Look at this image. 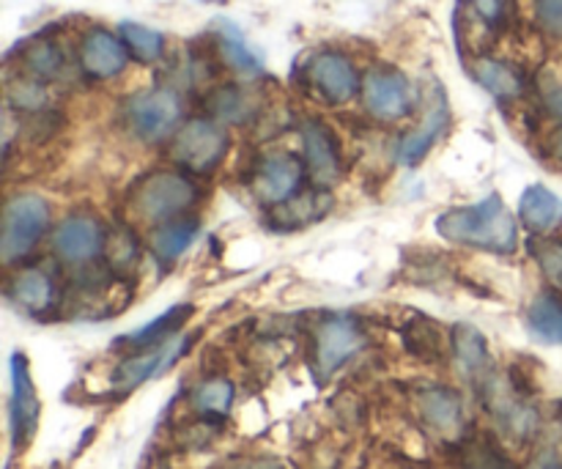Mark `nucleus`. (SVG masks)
<instances>
[{
  "label": "nucleus",
  "mask_w": 562,
  "mask_h": 469,
  "mask_svg": "<svg viewBox=\"0 0 562 469\" xmlns=\"http://www.w3.org/2000/svg\"><path fill=\"white\" fill-rule=\"evenodd\" d=\"M439 236L461 247L486 253H514L519 247V223L499 196H488L475 206L448 209L437 217Z\"/></svg>",
  "instance_id": "1"
},
{
  "label": "nucleus",
  "mask_w": 562,
  "mask_h": 469,
  "mask_svg": "<svg viewBox=\"0 0 562 469\" xmlns=\"http://www.w3.org/2000/svg\"><path fill=\"white\" fill-rule=\"evenodd\" d=\"M198 198L201 192H198L195 181L181 170H151L135 181L126 203H130L132 217L157 228L170 220L187 217Z\"/></svg>",
  "instance_id": "2"
},
{
  "label": "nucleus",
  "mask_w": 562,
  "mask_h": 469,
  "mask_svg": "<svg viewBox=\"0 0 562 469\" xmlns=\"http://www.w3.org/2000/svg\"><path fill=\"white\" fill-rule=\"evenodd\" d=\"M49 203L36 192H16L3 206V231H0V253L5 264L31 256L49 228Z\"/></svg>",
  "instance_id": "3"
},
{
  "label": "nucleus",
  "mask_w": 562,
  "mask_h": 469,
  "mask_svg": "<svg viewBox=\"0 0 562 469\" xmlns=\"http://www.w3.org/2000/svg\"><path fill=\"white\" fill-rule=\"evenodd\" d=\"M231 137L220 121L190 119L170 137V159L187 174H212L225 159Z\"/></svg>",
  "instance_id": "4"
},
{
  "label": "nucleus",
  "mask_w": 562,
  "mask_h": 469,
  "mask_svg": "<svg viewBox=\"0 0 562 469\" xmlns=\"http://www.w3.org/2000/svg\"><path fill=\"white\" fill-rule=\"evenodd\" d=\"M181 115H184L181 99L170 88H154V91L137 93L126 104V124L146 143L173 137L179 132Z\"/></svg>",
  "instance_id": "5"
},
{
  "label": "nucleus",
  "mask_w": 562,
  "mask_h": 469,
  "mask_svg": "<svg viewBox=\"0 0 562 469\" xmlns=\"http://www.w3.org/2000/svg\"><path fill=\"white\" fill-rule=\"evenodd\" d=\"M366 346L360 324L351 316H329L324 319L313 335V371L318 377H329L338 368H344L357 351Z\"/></svg>",
  "instance_id": "6"
},
{
  "label": "nucleus",
  "mask_w": 562,
  "mask_h": 469,
  "mask_svg": "<svg viewBox=\"0 0 562 469\" xmlns=\"http://www.w3.org/2000/svg\"><path fill=\"white\" fill-rule=\"evenodd\" d=\"M362 104L379 121H401L415 108L412 82L395 69H371L362 80Z\"/></svg>",
  "instance_id": "7"
},
{
  "label": "nucleus",
  "mask_w": 562,
  "mask_h": 469,
  "mask_svg": "<svg viewBox=\"0 0 562 469\" xmlns=\"http://www.w3.org/2000/svg\"><path fill=\"white\" fill-rule=\"evenodd\" d=\"M305 174L307 165L296 159L294 154H272L252 174V196H256L258 203L269 209L280 206V203L300 196L302 185H305Z\"/></svg>",
  "instance_id": "8"
},
{
  "label": "nucleus",
  "mask_w": 562,
  "mask_h": 469,
  "mask_svg": "<svg viewBox=\"0 0 562 469\" xmlns=\"http://www.w3.org/2000/svg\"><path fill=\"white\" fill-rule=\"evenodd\" d=\"M38 404L36 388L31 379V366L22 351L11 355V401H9V426H11V445L14 450L25 448L38 428Z\"/></svg>",
  "instance_id": "9"
},
{
  "label": "nucleus",
  "mask_w": 562,
  "mask_h": 469,
  "mask_svg": "<svg viewBox=\"0 0 562 469\" xmlns=\"http://www.w3.org/2000/svg\"><path fill=\"white\" fill-rule=\"evenodd\" d=\"M104 242H108V234L93 214H69L55 228L53 253L60 264L82 267V264H91L102 256Z\"/></svg>",
  "instance_id": "10"
},
{
  "label": "nucleus",
  "mask_w": 562,
  "mask_h": 469,
  "mask_svg": "<svg viewBox=\"0 0 562 469\" xmlns=\"http://www.w3.org/2000/svg\"><path fill=\"white\" fill-rule=\"evenodd\" d=\"M307 82L327 104H346L360 93L362 82L355 64L340 53H318L307 64Z\"/></svg>",
  "instance_id": "11"
},
{
  "label": "nucleus",
  "mask_w": 562,
  "mask_h": 469,
  "mask_svg": "<svg viewBox=\"0 0 562 469\" xmlns=\"http://www.w3.org/2000/svg\"><path fill=\"white\" fill-rule=\"evenodd\" d=\"M187 346H190V338H184V335L179 333L176 338L165 340V344L135 351V355H130L119 368H115L113 384L121 390V393H130V390L140 388L143 382H148V379L168 371V368L184 355Z\"/></svg>",
  "instance_id": "12"
},
{
  "label": "nucleus",
  "mask_w": 562,
  "mask_h": 469,
  "mask_svg": "<svg viewBox=\"0 0 562 469\" xmlns=\"http://www.w3.org/2000/svg\"><path fill=\"white\" fill-rule=\"evenodd\" d=\"M80 64L82 71L93 80H113L130 64V47L110 31L93 27L80 44Z\"/></svg>",
  "instance_id": "13"
},
{
  "label": "nucleus",
  "mask_w": 562,
  "mask_h": 469,
  "mask_svg": "<svg viewBox=\"0 0 562 469\" xmlns=\"http://www.w3.org/2000/svg\"><path fill=\"white\" fill-rule=\"evenodd\" d=\"M302 148H305L307 176L318 187H329L340 176V148L333 132L322 121L302 124Z\"/></svg>",
  "instance_id": "14"
},
{
  "label": "nucleus",
  "mask_w": 562,
  "mask_h": 469,
  "mask_svg": "<svg viewBox=\"0 0 562 469\" xmlns=\"http://www.w3.org/2000/svg\"><path fill=\"white\" fill-rule=\"evenodd\" d=\"M11 302L22 308L31 316H42V313L53 311L55 300H58V286H55L53 275L42 272V269H20L9 278Z\"/></svg>",
  "instance_id": "15"
},
{
  "label": "nucleus",
  "mask_w": 562,
  "mask_h": 469,
  "mask_svg": "<svg viewBox=\"0 0 562 469\" xmlns=\"http://www.w3.org/2000/svg\"><path fill=\"white\" fill-rule=\"evenodd\" d=\"M417 410L426 426L442 437H456L464 426V406H461L459 393L448 388H426L417 393Z\"/></svg>",
  "instance_id": "16"
},
{
  "label": "nucleus",
  "mask_w": 562,
  "mask_h": 469,
  "mask_svg": "<svg viewBox=\"0 0 562 469\" xmlns=\"http://www.w3.org/2000/svg\"><path fill=\"white\" fill-rule=\"evenodd\" d=\"M472 75L499 102H516L527 91V77L508 60L477 55L475 64H472Z\"/></svg>",
  "instance_id": "17"
},
{
  "label": "nucleus",
  "mask_w": 562,
  "mask_h": 469,
  "mask_svg": "<svg viewBox=\"0 0 562 469\" xmlns=\"http://www.w3.org/2000/svg\"><path fill=\"white\" fill-rule=\"evenodd\" d=\"M519 217L532 234H549L562 220V198L543 185H530L521 192Z\"/></svg>",
  "instance_id": "18"
},
{
  "label": "nucleus",
  "mask_w": 562,
  "mask_h": 469,
  "mask_svg": "<svg viewBox=\"0 0 562 469\" xmlns=\"http://www.w3.org/2000/svg\"><path fill=\"white\" fill-rule=\"evenodd\" d=\"M329 209H333V196L324 187H316L311 192H300L280 206H272L269 220L283 228H302V225L318 223Z\"/></svg>",
  "instance_id": "19"
},
{
  "label": "nucleus",
  "mask_w": 562,
  "mask_h": 469,
  "mask_svg": "<svg viewBox=\"0 0 562 469\" xmlns=\"http://www.w3.org/2000/svg\"><path fill=\"white\" fill-rule=\"evenodd\" d=\"M445 126H448V108H445L442 99H434V104L426 110V115H423L420 126H417V130H412L409 135L401 141V148H398L401 163H406V165L420 163V159L431 152L434 143L439 141V135L445 132Z\"/></svg>",
  "instance_id": "20"
},
{
  "label": "nucleus",
  "mask_w": 562,
  "mask_h": 469,
  "mask_svg": "<svg viewBox=\"0 0 562 469\" xmlns=\"http://www.w3.org/2000/svg\"><path fill=\"white\" fill-rule=\"evenodd\" d=\"M198 231H201L198 217L187 214V217L170 220V223L157 225V228L151 231V242H148V245H151V253L157 256L159 264H170L192 245V239L198 236Z\"/></svg>",
  "instance_id": "21"
},
{
  "label": "nucleus",
  "mask_w": 562,
  "mask_h": 469,
  "mask_svg": "<svg viewBox=\"0 0 562 469\" xmlns=\"http://www.w3.org/2000/svg\"><path fill=\"white\" fill-rule=\"evenodd\" d=\"M192 311H195V308H192V305L170 308V311H165L162 316H157V319H154V322H148L146 327L137 330V333H132V335H126V338H121V344L132 346V349H135V351L151 349V346L165 344V340L176 338V335L181 333V327H184V324L190 322Z\"/></svg>",
  "instance_id": "22"
},
{
  "label": "nucleus",
  "mask_w": 562,
  "mask_h": 469,
  "mask_svg": "<svg viewBox=\"0 0 562 469\" xmlns=\"http://www.w3.org/2000/svg\"><path fill=\"white\" fill-rule=\"evenodd\" d=\"M461 14H464L467 36H472L475 31L497 36L508 27L510 14H514V0H464Z\"/></svg>",
  "instance_id": "23"
},
{
  "label": "nucleus",
  "mask_w": 562,
  "mask_h": 469,
  "mask_svg": "<svg viewBox=\"0 0 562 469\" xmlns=\"http://www.w3.org/2000/svg\"><path fill=\"white\" fill-rule=\"evenodd\" d=\"M527 327L543 344H562V294L543 291L527 308Z\"/></svg>",
  "instance_id": "24"
},
{
  "label": "nucleus",
  "mask_w": 562,
  "mask_h": 469,
  "mask_svg": "<svg viewBox=\"0 0 562 469\" xmlns=\"http://www.w3.org/2000/svg\"><path fill=\"white\" fill-rule=\"evenodd\" d=\"M258 108H261V102H258L256 91L241 86L220 88L209 102V110L220 124H247V121L256 119Z\"/></svg>",
  "instance_id": "25"
},
{
  "label": "nucleus",
  "mask_w": 562,
  "mask_h": 469,
  "mask_svg": "<svg viewBox=\"0 0 562 469\" xmlns=\"http://www.w3.org/2000/svg\"><path fill=\"white\" fill-rule=\"evenodd\" d=\"M22 69H25L27 77H33L38 82L58 80L66 69L64 49L53 38H36L22 53Z\"/></svg>",
  "instance_id": "26"
},
{
  "label": "nucleus",
  "mask_w": 562,
  "mask_h": 469,
  "mask_svg": "<svg viewBox=\"0 0 562 469\" xmlns=\"http://www.w3.org/2000/svg\"><path fill=\"white\" fill-rule=\"evenodd\" d=\"M234 399H236L234 384L223 377H214V379H206V382H201L195 390H192V410H195L198 415L214 417V421H217V417L228 415L231 406H234Z\"/></svg>",
  "instance_id": "27"
},
{
  "label": "nucleus",
  "mask_w": 562,
  "mask_h": 469,
  "mask_svg": "<svg viewBox=\"0 0 562 469\" xmlns=\"http://www.w3.org/2000/svg\"><path fill=\"white\" fill-rule=\"evenodd\" d=\"M453 349L459 357V366L464 368L470 377H477L488 368V344L475 327L470 324H459L453 330Z\"/></svg>",
  "instance_id": "28"
},
{
  "label": "nucleus",
  "mask_w": 562,
  "mask_h": 469,
  "mask_svg": "<svg viewBox=\"0 0 562 469\" xmlns=\"http://www.w3.org/2000/svg\"><path fill=\"white\" fill-rule=\"evenodd\" d=\"M104 261L110 264L115 275L132 272L140 261V242H137L135 231L126 228V225L110 231L108 242H104Z\"/></svg>",
  "instance_id": "29"
},
{
  "label": "nucleus",
  "mask_w": 562,
  "mask_h": 469,
  "mask_svg": "<svg viewBox=\"0 0 562 469\" xmlns=\"http://www.w3.org/2000/svg\"><path fill=\"white\" fill-rule=\"evenodd\" d=\"M220 53L239 75H261L263 71V64L247 47L245 38L239 36V31L231 22H220Z\"/></svg>",
  "instance_id": "30"
},
{
  "label": "nucleus",
  "mask_w": 562,
  "mask_h": 469,
  "mask_svg": "<svg viewBox=\"0 0 562 469\" xmlns=\"http://www.w3.org/2000/svg\"><path fill=\"white\" fill-rule=\"evenodd\" d=\"M121 36H124L130 53L135 55L137 60H143V64H154V60L162 58V33L151 31V27L146 25H137V22H124V25H121Z\"/></svg>",
  "instance_id": "31"
},
{
  "label": "nucleus",
  "mask_w": 562,
  "mask_h": 469,
  "mask_svg": "<svg viewBox=\"0 0 562 469\" xmlns=\"http://www.w3.org/2000/svg\"><path fill=\"white\" fill-rule=\"evenodd\" d=\"M5 99L22 113H38V110L47 108V88L27 75L16 77V80L5 82Z\"/></svg>",
  "instance_id": "32"
},
{
  "label": "nucleus",
  "mask_w": 562,
  "mask_h": 469,
  "mask_svg": "<svg viewBox=\"0 0 562 469\" xmlns=\"http://www.w3.org/2000/svg\"><path fill=\"white\" fill-rule=\"evenodd\" d=\"M530 253L538 267H541V272L547 275L549 283L562 289V239L536 234L530 239Z\"/></svg>",
  "instance_id": "33"
},
{
  "label": "nucleus",
  "mask_w": 562,
  "mask_h": 469,
  "mask_svg": "<svg viewBox=\"0 0 562 469\" xmlns=\"http://www.w3.org/2000/svg\"><path fill=\"white\" fill-rule=\"evenodd\" d=\"M536 20L554 42H562V0H536Z\"/></svg>",
  "instance_id": "34"
},
{
  "label": "nucleus",
  "mask_w": 562,
  "mask_h": 469,
  "mask_svg": "<svg viewBox=\"0 0 562 469\" xmlns=\"http://www.w3.org/2000/svg\"><path fill=\"white\" fill-rule=\"evenodd\" d=\"M547 110H549V115H552L554 121H560V126H562V86L554 88V91L547 97Z\"/></svg>",
  "instance_id": "35"
},
{
  "label": "nucleus",
  "mask_w": 562,
  "mask_h": 469,
  "mask_svg": "<svg viewBox=\"0 0 562 469\" xmlns=\"http://www.w3.org/2000/svg\"><path fill=\"white\" fill-rule=\"evenodd\" d=\"M549 157H552L562 168V126L558 132H552V137H549Z\"/></svg>",
  "instance_id": "36"
},
{
  "label": "nucleus",
  "mask_w": 562,
  "mask_h": 469,
  "mask_svg": "<svg viewBox=\"0 0 562 469\" xmlns=\"http://www.w3.org/2000/svg\"><path fill=\"white\" fill-rule=\"evenodd\" d=\"M231 469H283V467L272 459H256V461H241V465H236Z\"/></svg>",
  "instance_id": "37"
},
{
  "label": "nucleus",
  "mask_w": 562,
  "mask_h": 469,
  "mask_svg": "<svg viewBox=\"0 0 562 469\" xmlns=\"http://www.w3.org/2000/svg\"><path fill=\"white\" fill-rule=\"evenodd\" d=\"M532 469H562V465H560V461H554V459H541Z\"/></svg>",
  "instance_id": "38"
},
{
  "label": "nucleus",
  "mask_w": 562,
  "mask_h": 469,
  "mask_svg": "<svg viewBox=\"0 0 562 469\" xmlns=\"http://www.w3.org/2000/svg\"><path fill=\"white\" fill-rule=\"evenodd\" d=\"M558 421H560V426H562V401L558 404Z\"/></svg>",
  "instance_id": "39"
}]
</instances>
